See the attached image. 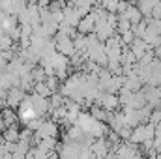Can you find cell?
Masks as SVG:
<instances>
[{
  "mask_svg": "<svg viewBox=\"0 0 161 159\" xmlns=\"http://www.w3.org/2000/svg\"><path fill=\"white\" fill-rule=\"evenodd\" d=\"M53 40L56 43V51H58V52H62V54H66V56H69V58L77 52L75 41H73L71 36H66V34H62V32H56V34L53 36Z\"/></svg>",
  "mask_w": 161,
  "mask_h": 159,
  "instance_id": "obj_1",
  "label": "cell"
},
{
  "mask_svg": "<svg viewBox=\"0 0 161 159\" xmlns=\"http://www.w3.org/2000/svg\"><path fill=\"white\" fill-rule=\"evenodd\" d=\"M26 101L34 107V111L40 114V116H47V112H51V99L41 96L38 92H30L26 94Z\"/></svg>",
  "mask_w": 161,
  "mask_h": 159,
  "instance_id": "obj_2",
  "label": "cell"
},
{
  "mask_svg": "<svg viewBox=\"0 0 161 159\" xmlns=\"http://www.w3.org/2000/svg\"><path fill=\"white\" fill-rule=\"evenodd\" d=\"M26 97V90L23 86H11L8 90V97H6V105L11 107V109H19L21 103L25 101Z\"/></svg>",
  "mask_w": 161,
  "mask_h": 159,
  "instance_id": "obj_3",
  "label": "cell"
},
{
  "mask_svg": "<svg viewBox=\"0 0 161 159\" xmlns=\"http://www.w3.org/2000/svg\"><path fill=\"white\" fill-rule=\"evenodd\" d=\"M129 49H131V51H133V54H135V56L141 60V58H142V56H144V54H146L150 49H152V47H150L146 41L142 40V38H139V36H137L135 40L129 43Z\"/></svg>",
  "mask_w": 161,
  "mask_h": 159,
  "instance_id": "obj_4",
  "label": "cell"
},
{
  "mask_svg": "<svg viewBox=\"0 0 161 159\" xmlns=\"http://www.w3.org/2000/svg\"><path fill=\"white\" fill-rule=\"evenodd\" d=\"M94 28H96V17H94V13L90 11V13H86V15L80 19L77 30H79L80 34H92Z\"/></svg>",
  "mask_w": 161,
  "mask_h": 159,
  "instance_id": "obj_5",
  "label": "cell"
},
{
  "mask_svg": "<svg viewBox=\"0 0 161 159\" xmlns=\"http://www.w3.org/2000/svg\"><path fill=\"white\" fill-rule=\"evenodd\" d=\"M124 15H125V17H127L133 25L141 23V21H142V17H144V15H142V11L139 9V6H137V4H129V8L124 11Z\"/></svg>",
  "mask_w": 161,
  "mask_h": 159,
  "instance_id": "obj_6",
  "label": "cell"
},
{
  "mask_svg": "<svg viewBox=\"0 0 161 159\" xmlns=\"http://www.w3.org/2000/svg\"><path fill=\"white\" fill-rule=\"evenodd\" d=\"M2 137H4L6 140H9V142H17V140L21 139V129H19V125H17V123L8 125V127L2 131Z\"/></svg>",
  "mask_w": 161,
  "mask_h": 159,
  "instance_id": "obj_7",
  "label": "cell"
},
{
  "mask_svg": "<svg viewBox=\"0 0 161 159\" xmlns=\"http://www.w3.org/2000/svg\"><path fill=\"white\" fill-rule=\"evenodd\" d=\"M4 122H6V125H13V123H19V112H15V109H11V107H4V111H2V114H0Z\"/></svg>",
  "mask_w": 161,
  "mask_h": 159,
  "instance_id": "obj_8",
  "label": "cell"
},
{
  "mask_svg": "<svg viewBox=\"0 0 161 159\" xmlns=\"http://www.w3.org/2000/svg\"><path fill=\"white\" fill-rule=\"evenodd\" d=\"M131 26H133V23H131L124 13H118V19H116V32H118V34H124V32L131 30Z\"/></svg>",
  "mask_w": 161,
  "mask_h": 159,
  "instance_id": "obj_9",
  "label": "cell"
},
{
  "mask_svg": "<svg viewBox=\"0 0 161 159\" xmlns=\"http://www.w3.org/2000/svg\"><path fill=\"white\" fill-rule=\"evenodd\" d=\"M159 0H141L137 6H139V9L142 11V15L144 17H150L152 15V9L156 8V4H158Z\"/></svg>",
  "mask_w": 161,
  "mask_h": 159,
  "instance_id": "obj_10",
  "label": "cell"
},
{
  "mask_svg": "<svg viewBox=\"0 0 161 159\" xmlns=\"http://www.w3.org/2000/svg\"><path fill=\"white\" fill-rule=\"evenodd\" d=\"M32 92H38V94L45 96V97H51V94H53V90H51V86L47 84V80L34 82V88H32Z\"/></svg>",
  "mask_w": 161,
  "mask_h": 159,
  "instance_id": "obj_11",
  "label": "cell"
},
{
  "mask_svg": "<svg viewBox=\"0 0 161 159\" xmlns=\"http://www.w3.org/2000/svg\"><path fill=\"white\" fill-rule=\"evenodd\" d=\"M47 77H49V75H47V71H45V68H43L41 64H38V66H34V68H32V79H34V82L45 80Z\"/></svg>",
  "mask_w": 161,
  "mask_h": 159,
  "instance_id": "obj_12",
  "label": "cell"
},
{
  "mask_svg": "<svg viewBox=\"0 0 161 159\" xmlns=\"http://www.w3.org/2000/svg\"><path fill=\"white\" fill-rule=\"evenodd\" d=\"M13 45H15V40H13L8 32H4V34L0 36V49H2V51H8V49H11Z\"/></svg>",
  "mask_w": 161,
  "mask_h": 159,
  "instance_id": "obj_13",
  "label": "cell"
},
{
  "mask_svg": "<svg viewBox=\"0 0 161 159\" xmlns=\"http://www.w3.org/2000/svg\"><path fill=\"white\" fill-rule=\"evenodd\" d=\"M53 0H38V4H40V8H47L49 4H51Z\"/></svg>",
  "mask_w": 161,
  "mask_h": 159,
  "instance_id": "obj_14",
  "label": "cell"
},
{
  "mask_svg": "<svg viewBox=\"0 0 161 159\" xmlns=\"http://www.w3.org/2000/svg\"><path fill=\"white\" fill-rule=\"evenodd\" d=\"M4 107H6V99L0 97V114H2V111H4Z\"/></svg>",
  "mask_w": 161,
  "mask_h": 159,
  "instance_id": "obj_15",
  "label": "cell"
},
{
  "mask_svg": "<svg viewBox=\"0 0 161 159\" xmlns=\"http://www.w3.org/2000/svg\"><path fill=\"white\" fill-rule=\"evenodd\" d=\"M28 2H38V0H28Z\"/></svg>",
  "mask_w": 161,
  "mask_h": 159,
  "instance_id": "obj_16",
  "label": "cell"
},
{
  "mask_svg": "<svg viewBox=\"0 0 161 159\" xmlns=\"http://www.w3.org/2000/svg\"><path fill=\"white\" fill-rule=\"evenodd\" d=\"M0 54H2V49H0Z\"/></svg>",
  "mask_w": 161,
  "mask_h": 159,
  "instance_id": "obj_17",
  "label": "cell"
}]
</instances>
